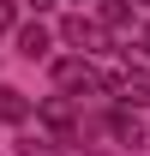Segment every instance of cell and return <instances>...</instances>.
<instances>
[{
  "instance_id": "obj_1",
  "label": "cell",
  "mask_w": 150,
  "mask_h": 156,
  "mask_svg": "<svg viewBox=\"0 0 150 156\" xmlns=\"http://www.w3.org/2000/svg\"><path fill=\"white\" fill-rule=\"evenodd\" d=\"M60 42H66V48H78L84 60H96V54H114L120 30H108V24L90 18V12H66V18H60Z\"/></svg>"
},
{
  "instance_id": "obj_2",
  "label": "cell",
  "mask_w": 150,
  "mask_h": 156,
  "mask_svg": "<svg viewBox=\"0 0 150 156\" xmlns=\"http://www.w3.org/2000/svg\"><path fill=\"white\" fill-rule=\"evenodd\" d=\"M54 84H60V96H72V102H84V96H108V78L96 72V60H84V54L54 60Z\"/></svg>"
},
{
  "instance_id": "obj_3",
  "label": "cell",
  "mask_w": 150,
  "mask_h": 156,
  "mask_svg": "<svg viewBox=\"0 0 150 156\" xmlns=\"http://www.w3.org/2000/svg\"><path fill=\"white\" fill-rule=\"evenodd\" d=\"M36 120L54 132V144H84V114L72 108V96H48V102H36Z\"/></svg>"
},
{
  "instance_id": "obj_4",
  "label": "cell",
  "mask_w": 150,
  "mask_h": 156,
  "mask_svg": "<svg viewBox=\"0 0 150 156\" xmlns=\"http://www.w3.org/2000/svg\"><path fill=\"white\" fill-rule=\"evenodd\" d=\"M108 132H114V144L138 150V144L150 138V126H144V108H120V102H114V114H108Z\"/></svg>"
},
{
  "instance_id": "obj_5",
  "label": "cell",
  "mask_w": 150,
  "mask_h": 156,
  "mask_svg": "<svg viewBox=\"0 0 150 156\" xmlns=\"http://www.w3.org/2000/svg\"><path fill=\"white\" fill-rule=\"evenodd\" d=\"M48 48H54V36L42 24H18V54L24 60H48Z\"/></svg>"
},
{
  "instance_id": "obj_6",
  "label": "cell",
  "mask_w": 150,
  "mask_h": 156,
  "mask_svg": "<svg viewBox=\"0 0 150 156\" xmlns=\"http://www.w3.org/2000/svg\"><path fill=\"white\" fill-rule=\"evenodd\" d=\"M90 6H96V18L108 24V30H126L132 24V0H90Z\"/></svg>"
},
{
  "instance_id": "obj_7",
  "label": "cell",
  "mask_w": 150,
  "mask_h": 156,
  "mask_svg": "<svg viewBox=\"0 0 150 156\" xmlns=\"http://www.w3.org/2000/svg\"><path fill=\"white\" fill-rule=\"evenodd\" d=\"M0 120H12V126H18V120H30V96H24V90H12V84H0Z\"/></svg>"
},
{
  "instance_id": "obj_8",
  "label": "cell",
  "mask_w": 150,
  "mask_h": 156,
  "mask_svg": "<svg viewBox=\"0 0 150 156\" xmlns=\"http://www.w3.org/2000/svg\"><path fill=\"white\" fill-rule=\"evenodd\" d=\"M18 156H66L54 144V138H42V132H30V138H18Z\"/></svg>"
},
{
  "instance_id": "obj_9",
  "label": "cell",
  "mask_w": 150,
  "mask_h": 156,
  "mask_svg": "<svg viewBox=\"0 0 150 156\" xmlns=\"http://www.w3.org/2000/svg\"><path fill=\"white\" fill-rule=\"evenodd\" d=\"M18 24V0H0V30H12Z\"/></svg>"
},
{
  "instance_id": "obj_10",
  "label": "cell",
  "mask_w": 150,
  "mask_h": 156,
  "mask_svg": "<svg viewBox=\"0 0 150 156\" xmlns=\"http://www.w3.org/2000/svg\"><path fill=\"white\" fill-rule=\"evenodd\" d=\"M24 6H30V12H48V6H54V0H24Z\"/></svg>"
},
{
  "instance_id": "obj_11",
  "label": "cell",
  "mask_w": 150,
  "mask_h": 156,
  "mask_svg": "<svg viewBox=\"0 0 150 156\" xmlns=\"http://www.w3.org/2000/svg\"><path fill=\"white\" fill-rule=\"evenodd\" d=\"M144 60H150V24H144Z\"/></svg>"
},
{
  "instance_id": "obj_12",
  "label": "cell",
  "mask_w": 150,
  "mask_h": 156,
  "mask_svg": "<svg viewBox=\"0 0 150 156\" xmlns=\"http://www.w3.org/2000/svg\"><path fill=\"white\" fill-rule=\"evenodd\" d=\"M144 6H150V0H144Z\"/></svg>"
}]
</instances>
